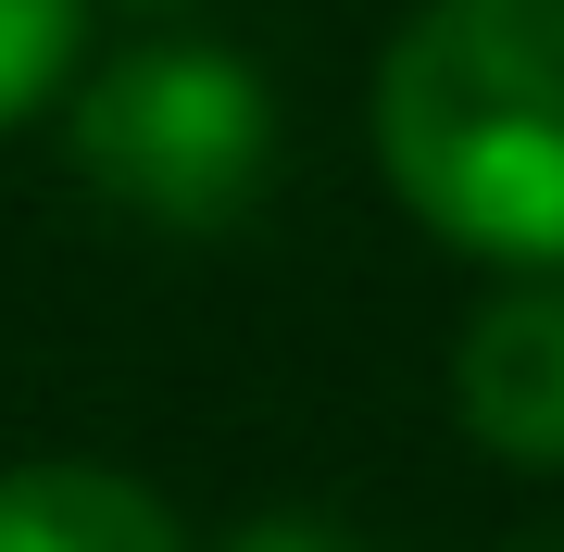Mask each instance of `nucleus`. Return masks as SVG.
Instances as JSON below:
<instances>
[{"instance_id": "nucleus-2", "label": "nucleus", "mask_w": 564, "mask_h": 552, "mask_svg": "<svg viewBox=\"0 0 564 552\" xmlns=\"http://www.w3.org/2000/svg\"><path fill=\"white\" fill-rule=\"evenodd\" d=\"M63 151L113 214L214 239L276 188V88L214 39H139L76 88Z\"/></svg>"}, {"instance_id": "nucleus-1", "label": "nucleus", "mask_w": 564, "mask_h": 552, "mask_svg": "<svg viewBox=\"0 0 564 552\" xmlns=\"http://www.w3.org/2000/svg\"><path fill=\"white\" fill-rule=\"evenodd\" d=\"M377 164L440 251L564 277V0H426L377 63Z\"/></svg>"}, {"instance_id": "nucleus-8", "label": "nucleus", "mask_w": 564, "mask_h": 552, "mask_svg": "<svg viewBox=\"0 0 564 552\" xmlns=\"http://www.w3.org/2000/svg\"><path fill=\"white\" fill-rule=\"evenodd\" d=\"M552 552H564V540H552Z\"/></svg>"}, {"instance_id": "nucleus-3", "label": "nucleus", "mask_w": 564, "mask_h": 552, "mask_svg": "<svg viewBox=\"0 0 564 552\" xmlns=\"http://www.w3.org/2000/svg\"><path fill=\"white\" fill-rule=\"evenodd\" d=\"M452 414L489 465L564 477V277H514L452 339Z\"/></svg>"}, {"instance_id": "nucleus-4", "label": "nucleus", "mask_w": 564, "mask_h": 552, "mask_svg": "<svg viewBox=\"0 0 564 552\" xmlns=\"http://www.w3.org/2000/svg\"><path fill=\"white\" fill-rule=\"evenodd\" d=\"M0 552H188V528L151 477L51 452V465H0Z\"/></svg>"}, {"instance_id": "nucleus-5", "label": "nucleus", "mask_w": 564, "mask_h": 552, "mask_svg": "<svg viewBox=\"0 0 564 552\" xmlns=\"http://www.w3.org/2000/svg\"><path fill=\"white\" fill-rule=\"evenodd\" d=\"M76 39H88V0H0V139L51 113V88L76 76Z\"/></svg>"}, {"instance_id": "nucleus-6", "label": "nucleus", "mask_w": 564, "mask_h": 552, "mask_svg": "<svg viewBox=\"0 0 564 552\" xmlns=\"http://www.w3.org/2000/svg\"><path fill=\"white\" fill-rule=\"evenodd\" d=\"M214 552H351L339 528H314V515H251L239 540H214Z\"/></svg>"}, {"instance_id": "nucleus-7", "label": "nucleus", "mask_w": 564, "mask_h": 552, "mask_svg": "<svg viewBox=\"0 0 564 552\" xmlns=\"http://www.w3.org/2000/svg\"><path fill=\"white\" fill-rule=\"evenodd\" d=\"M113 13H188V0H113Z\"/></svg>"}]
</instances>
